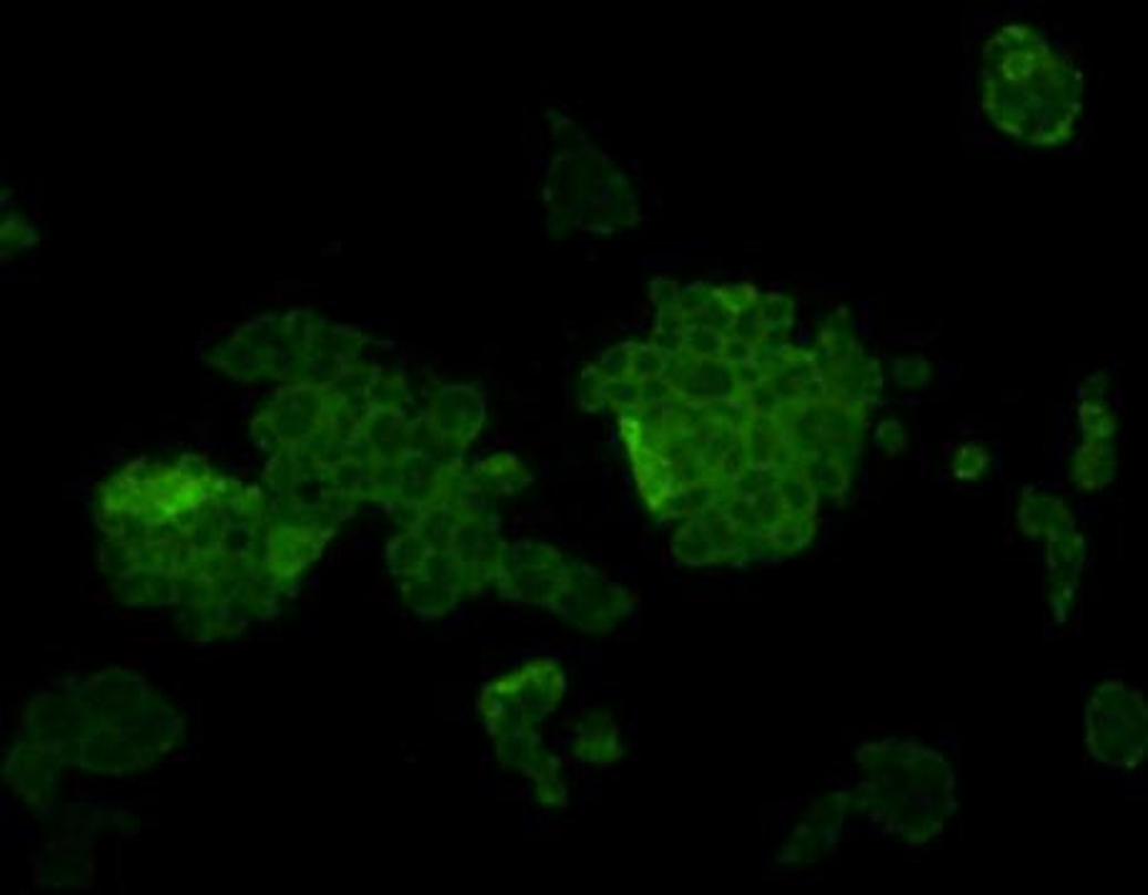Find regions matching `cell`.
<instances>
[{"mask_svg":"<svg viewBox=\"0 0 1148 895\" xmlns=\"http://www.w3.org/2000/svg\"><path fill=\"white\" fill-rule=\"evenodd\" d=\"M876 445L882 455L896 457L908 447V431L903 422L898 419H882L876 427Z\"/></svg>","mask_w":1148,"mask_h":895,"instance_id":"cell-32","label":"cell"},{"mask_svg":"<svg viewBox=\"0 0 1148 895\" xmlns=\"http://www.w3.org/2000/svg\"><path fill=\"white\" fill-rule=\"evenodd\" d=\"M765 332L770 336H787L795 326V301L780 291H767L757 299Z\"/></svg>","mask_w":1148,"mask_h":895,"instance_id":"cell-23","label":"cell"},{"mask_svg":"<svg viewBox=\"0 0 1148 895\" xmlns=\"http://www.w3.org/2000/svg\"><path fill=\"white\" fill-rule=\"evenodd\" d=\"M672 397H675V389H672V384L662 376V379H650V382H640V404H648V407H662V404L672 402Z\"/></svg>","mask_w":1148,"mask_h":895,"instance_id":"cell-37","label":"cell"},{"mask_svg":"<svg viewBox=\"0 0 1148 895\" xmlns=\"http://www.w3.org/2000/svg\"><path fill=\"white\" fill-rule=\"evenodd\" d=\"M567 690V680L557 659H532L519 670L484 685L479 712L489 738H499L521 725H542L557 710Z\"/></svg>","mask_w":1148,"mask_h":895,"instance_id":"cell-7","label":"cell"},{"mask_svg":"<svg viewBox=\"0 0 1148 895\" xmlns=\"http://www.w3.org/2000/svg\"><path fill=\"white\" fill-rule=\"evenodd\" d=\"M63 760L43 742L15 740L6 760V780L28 805L45 808L55 798Z\"/></svg>","mask_w":1148,"mask_h":895,"instance_id":"cell-12","label":"cell"},{"mask_svg":"<svg viewBox=\"0 0 1148 895\" xmlns=\"http://www.w3.org/2000/svg\"><path fill=\"white\" fill-rule=\"evenodd\" d=\"M630 360H632L630 344H614L610 348H604L597 366H600L607 379H624V376H630Z\"/></svg>","mask_w":1148,"mask_h":895,"instance_id":"cell-33","label":"cell"},{"mask_svg":"<svg viewBox=\"0 0 1148 895\" xmlns=\"http://www.w3.org/2000/svg\"><path fill=\"white\" fill-rule=\"evenodd\" d=\"M184 718L144 677L108 667L49 687L28 705L18 740L43 742L65 768L141 772L184 742Z\"/></svg>","mask_w":1148,"mask_h":895,"instance_id":"cell-1","label":"cell"},{"mask_svg":"<svg viewBox=\"0 0 1148 895\" xmlns=\"http://www.w3.org/2000/svg\"><path fill=\"white\" fill-rule=\"evenodd\" d=\"M632 360H630V376L634 382H650V379H662L668 374V360L652 342H640L630 344Z\"/></svg>","mask_w":1148,"mask_h":895,"instance_id":"cell-26","label":"cell"},{"mask_svg":"<svg viewBox=\"0 0 1148 895\" xmlns=\"http://www.w3.org/2000/svg\"><path fill=\"white\" fill-rule=\"evenodd\" d=\"M680 284L670 277H654L650 279V299L658 309H670L678 306L680 301Z\"/></svg>","mask_w":1148,"mask_h":895,"instance_id":"cell-36","label":"cell"},{"mask_svg":"<svg viewBox=\"0 0 1148 895\" xmlns=\"http://www.w3.org/2000/svg\"><path fill=\"white\" fill-rule=\"evenodd\" d=\"M775 492L790 514H818L820 497L800 469H783Z\"/></svg>","mask_w":1148,"mask_h":895,"instance_id":"cell-21","label":"cell"},{"mask_svg":"<svg viewBox=\"0 0 1148 895\" xmlns=\"http://www.w3.org/2000/svg\"><path fill=\"white\" fill-rule=\"evenodd\" d=\"M1071 482L1084 492H1100L1118 475V449L1114 439H1084L1071 457Z\"/></svg>","mask_w":1148,"mask_h":895,"instance_id":"cell-17","label":"cell"},{"mask_svg":"<svg viewBox=\"0 0 1148 895\" xmlns=\"http://www.w3.org/2000/svg\"><path fill=\"white\" fill-rule=\"evenodd\" d=\"M532 482L535 477L525 467V461L517 459L515 455H507V451H499V455L477 461V465L467 469V475H464V485H467L469 492L484 499L511 497Z\"/></svg>","mask_w":1148,"mask_h":895,"instance_id":"cell-15","label":"cell"},{"mask_svg":"<svg viewBox=\"0 0 1148 895\" xmlns=\"http://www.w3.org/2000/svg\"><path fill=\"white\" fill-rule=\"evenodd\" d=\"M1086 746L1108 770H1136L1148 750L1144 695L1124 680H1104L1086 705Z\"/></svg>","mask_w":1148,"mask_h":895,"instance_id":"cell-6","label":"cell"},{"mask_svg":"<svg viewBox=\"0 0 1148 895\" xmlns=\"http://www.w3.org/2000/svg\"><path fill=\"white\" fill-rule=\"evenodd\" d=\"M604 389H607V376L602 374L600 366H585L580 374V384H577V404L585 412H602L604 409Z\"/></svg>","mask_w":1148,"mask_h":895,"instance_id":"cell-28","label":"cell"},{"mask_svg":"<svg viewBox=\"0 0 1148 895\" xmlns=\"http://www.w3.org/2000/svg\"><path fill=\"white\" fill-rule=\"evenodd\" d=\"M604 407L617 414L638 409L640 407V382H634L632 376H624V379H607Z\"/></svg>","mask_w":1148,"mask_h":895,"instance_id":"cell-29","label":"cell"},{"mask_svg":"<svg viewBox=\"0 0 1148 895\" xmlns=\"http://www.w3.org/2000/svg\"><path fill=\"white\" fill-rule=\"evenodd\" d=\"M426 431L444 457L462 459L484 427V397L472 384H447L420 414Z\"/></svg>","mask_w":1148,"mask_h":895,"instance_id":"cell-11","label":"cell"},{"mask_svg":"<svg viewBox=\"0 0 1148 895\" xmlns=\"http://www.w3.org/2000/svg\"><path fill=\"white\" fill-rule=\"evenodd\" d=\"M893 376H896V382L908 392L925 389V386L931 384L933 366H931V362H928V356H923V354H906V356H898V360L893 362Z\"/></svg>","mask_w":1148,"mask_h":895,"instance_id":"cell-27","label":"cell"},{"mask_svg":"<svg viewBox=\"0 0 1148 895\" xmlns=\"http://www.w3.org/2000/svg\"><path fill=\"white\" fill-rule=\"evenodd\" d=\"M672 554L685 568H713V564H720V552L707 532V524L702 520H685V524L672 537Z\"/></svg>","mask_w":1148,"mask_h":895,"instance_id":"cell-18","label":"cell"},{"mask_svg":"<svg viewBox=\"0 0 1148 895\" xmlns=\"http://www.w3.org/2000/svg\"><path fill=\"white\" fill-rule=\"evenodd\" d=\"M727 344V334L720 329L702 324V322H687L685 332H682V352L697 362H715L723 360Z\"/></svg>","mask_w":1148,"mask_h":895,"instance_id":"cell-22","label":"cell"},{"mask_svg":"<svg viewBox=\"0 0 1148 895\" xmlns=\"http://www.w3.org/2000/svg\"><path fill=\"white\" fill-rule=\"evenodd\" d=\"M1106 394H1108V376L1104 372H1096L1078 386V404L1106 402Z\"/></svg>","mask_w":1148,"mask_h":895,"instance_id":"cell-38","label":"cell"},{"mask_svg":"<svg viewBox=\"0 0 1148 895\" xmlns=\"http://www.w3.org/2000/svg\"><path fill=\"white\" fill-rule=\"evenodd\" d=\"M743 394L749 409L755 414H763V417H775L777 409H780V397H777V392L773 389L770 379L749 386V389H743Z\"/></svg>","mask_w":1148,"mask_h":895,"instance_id":"cell-34","label":"cell"},{"mask_svg":"<svg viewBox=\"0 0 1148 895\" xmlns=\"http://www.w3.org/2000/svg\"><path fill=\"white\" fill-rule=\"evenodd\" d=\"M545 206L552 231L580 229L610 237L640 221V206L624 174L592 144L562 148L549 164Z\"/></svg>","mask_w":1148,"mask_h":895,"instance_id":"cell-5","label":"cell"},{"mask_svg":"<svg viewBox=\"0 0 1148 895\" xmlns=\"http://www.w3.org/2000/svg\"><path fill=\"white\" fill-rule=\"evenodd\" d=\"M334 532L337 524L273 514V522L267 532L263 568H267L269 577L277 582L281 595H291L297 590L303 572L321 558V552H324Z\"/></svg>","mask_w":1148,"mask_h":895,"instance_id":"cell-10","label":"cell"},{"mask_svg":"<svg viewBox=\"0 0 1148 895\" xmlns=\"http://www.w3.org/2000/svg\"><path fill=\"white\" fill-rule=\"evenodd\" d=\"M755 352H757V348L753 344L743 342V339L727 336V344H725V352H723V362L730 364V366H737V364H743V362L755 360Z\"/></svg>","mask_w":1148,"mask_h":895,"instance_id":"cell-39","label":"cell"},{"mask_svg":"<svg viewBox=\"0 0 1148 895\" xmlns=\"http://www.w3.org/2000/svg\"><path fill=\"white\" fill-rule=\"evenodd\" d=\"M800 472L808 477V482L813 485L815 492H818V497L825 499H842L848 495L852 482L850 467L840 465V461L828 455V451H820V455L805 459Z\"/></svg>","mask_w":1148,"mask_h":895,"instance_id":"cell-19","label":"cell"},{"mask_svg":"<svg viewBox=\"0 0 1148 895\" xmlns=\"http://www.w3.org/2000/svg\"><path fill=\"white\" fill-rule=\"evenodd\" d=\"M710 299H713V287H707V284H702V281H697V284H687V287L680 289L678 309L687 316V322H700L702 314H705L707 304H710Z\"/></svg>","mask_w":1148,"mask_h":895,"instance_id":"cell-31","label":"cell"},{"mask_svg":"<svg viewBox=\"0 0 1148 895\" xmlns=\"http://www.w3.org/2000/svg\"><path fill=\"white\" fill-rule=\"evenodd\" d=\"M989 465H991V457H989V451H985V447L975 445V441H968V445H961L955 449V455L951 457V465H948V469H951L953 479H961V482H975V479H981L985 475Z\"/></svg>","mask_w":1148,"mask_h":895,"instance_id":"cell-25","label":"cell"},{"mask_svg":"<svg viewBox=\"0 0 1148 895\" xmlns=\"http://www.w3.org/2000/svg\"><path fill=\"white\" fill-rule=\"evenodd\" d=\"M862 770L852 810L870 813L872 823L910 845H923L943 833L958 810L951 762L913 740H880L858 750Z\"/></svg>","mask_w":1148,"mask_h":895,"instance_id":"cell-4","label":"cell"},{"mask_svg":"<svg viewBox=\"0 0 1148 895\" xmlns=\"http://www.w3.org/2000/svg\"><path fill=\"white\" fill-rule=\"evenodd\" d=\"M569 558L552 544L532 540L505 542L495 577V587L505 600L552 610L562 597L565 568Z\"/></svg>","mask_w":1148,"mask_h":895,"instance_id":"cell-8","label":"cell"},{"mask_svg":"<svg viewBox=\"0 0 1148 895\" xmlns=\"http://www.w3.org/2000/svg\"><path fill=\"white\" fill-rule=\"evenodd\" d=\"M1018 527L1031 540H1051L1076 532V517L1061 497L1046 489L1026 487L1018 502Z\"/></svg>","mask_w":1148,"mask_h":895,"instance_id":"cell-14","label":"cell"},{"mask_svg":"<svg viewBox=\"0 0 1148 895\" xmlns=\"http://www.w3.org/2000/svg\"><path fill=\"white\" fill-rule=\"evenodd\" d=\"M572 756L590 766H612L622 758L620 728L604 710H590L577 720Z\"/></svg>","mask_w":1148,"mask_h":895,"instance_id":"cell-16","label":"cell"},{"mask_svg":"<svg viewBox=\"0 0 1148 895\" xmlns=\"http://www.w3.org/2000/svg\"><path fill=\"white\" fill-rule=\"evenodd\" d=\"M727 336L743 339V342L753 344V346H757V344L763 342V339L767 336V332H765L761 309H757V301H755V304L745 306L743 311H737V314L733 316V324H730Z\"/></svg>","mask_w":1148,"mask_h":895,"instance_id":"cell-30","label":"cell"},{"mask_svg":"<svg viewBox=\"0 0 1148 895\" xmlns=\"http://www.w3.org/2000/svg\"><path fill=\"white\" fill-rule=\"evenodd\" d=\"M773 537V544L780 558H793V554L803 552L818 534V520L815 514H790L787 512L773 530H767Z\"/></svg>","mask_w":1148,"mask_h":895,"instance_id":"cell-20","label":"cell"},{"mask_svg":"<svg viewBox=\"0 0 1148 895\" xmlns=\"http://www.w3.org/2000/svg\"><path fill=\"white\" fill-rule=\"evenodd\" d=\"M981 106L1001 134L1056 148L1076 136L1086 81L1038 28L1001 25L981 51Z\"/></svg>","mask_w":1148,"mask_h":895,"instance_id":"cell-2","label":"cell"},{"mask_svg":"<svg viewBox=\"0 0 1148 895\" xmlns=\"http://www.w3.org/2000/svg\"><path fill=\"white\" fill-rule=\"evenodd\" d=\"M634 602L620 585L607 580L592 564L569 560L565 568L562 597L555 612L582 633H610L620 620L632 615Z\"/></svg>","mask_w":1148,"mask_h":895,"instance_id":"cell-9","label":"cell"},{"mask_svg":"<svg viewBox=\"0 0 1148 895\" xmlns=\"http://www.w3.org/2000/svg\"><path fill=\"white\" fill-rule=\"evenodd\" d=\"M369 339L309 309L267 314L244 324L206 356L236 382L329 384L359 362Z\"/></svg>","mask_w":1148,"mask_h":895,"instance_id":"cell-3","label":"cell"},{"mask_svg":"<svg viewBox=\"0 0 1148 895\" xmlns=\"http://www.w3.org/2000/svg\"><path fill=\"white\" fill-rule=\"evenodd\" d=\"M11 233H13V243H11L13 251H23L25 247H31V243H35L33 226L28 223L25 219H21V216H18V214H13V216L6 214V219H3V237H11ZM11 247L6 249V253L11 251Z\"/></svg>","mask_w":1148,"mask_h":895,"instance_id":"cell-35","label":"cell"},{"mask_svg":"<svg viewBox=\"0 0 1148 895\" xmlns=\"http://www.w3.org/2000/svg\"><path fill=\"white\" fill-rule=\"evenodd\" d=\"M1088 544L1078 532H1068L1046 540L1048 568V602L1056 622H1066L1074 605L1080 574L1086 568Z\"/></svg>","mask_w":1148,"mask_h":895,"instance_id":"cell-13","label":"cell"},{"mask_svg":"<svg viewBox=\"0 0 1148 895\" xmlns=\"http://www.w3.org/2000/svg\"><path fill=\"white\" fill-rule=\"evenodd\" d=\"M1076 417L1084 439H1116L1118 435V417L1108 409L1106 402L1078 404Z\"/></svg>","mask_w":1148,"mask_h":895,"instance_id":"cell-24","label":"cell"}]
</instances>
